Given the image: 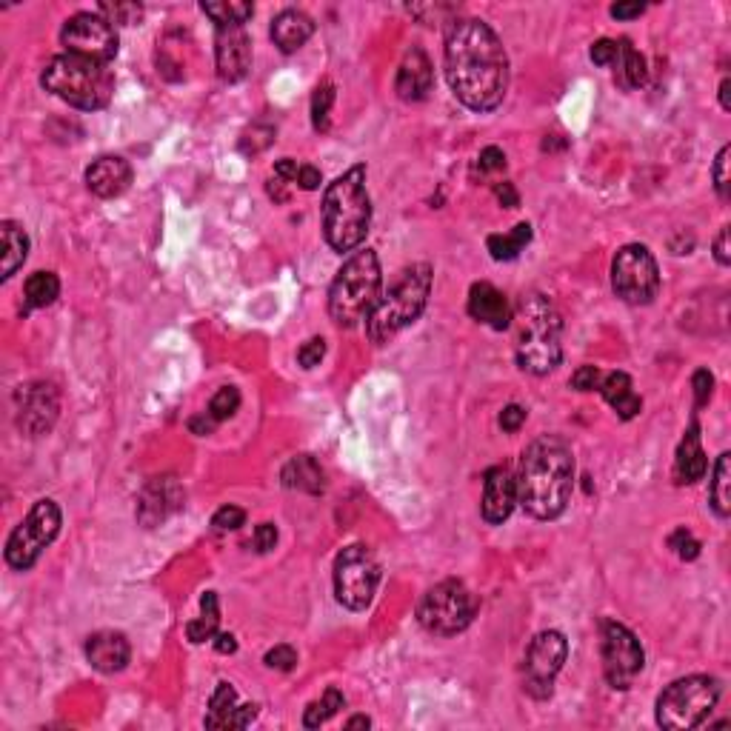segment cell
Here are the masks:
<instances>
[{
  "mask_svg": "<svg viewBox=\"0 0 731 731\" xmlns=\"http://www.w3.org/2000/svg\"><path fill=\"white\" fill-rule=\"evenodd\" d=\"M0 249H3L0 252V277L9 280L29 257V235L23 232L20 223H15V220L0 223Z\"/></svg>",
  "mask_w": 731,
  "mask_h": 731,
  "instance_id": "obj_27",
  "label": "cell"
},
{
  "mask_svg": "<svg viewBox=\"0 0 731 731\" xmlns=\"http://www.w3.org/2000/svg\"><path fill=\"white\" fill-rule=\"evenodd\" d=\"M215 652L218 654L238 652V640H235V634H226V632L215 634Z\"/></svg>",
  "mask_w": 731,
  "mask_h": 731,
  "instance_id": "obj_57",
  "label": "cell"
},
{
  "mask_svg": "<svg viewBox=\"0 0 731 731\" xmlns=\"http://www.w3.org/2000/svg\"><path fill=\"white\" fill-rule=\"evenodd\" d=\"M517 503L537 520H554L566 512L574 489V457L566 440L537 437L520 457Z\"/></svg>",
  "mask_w": 731,
  "mask_h": 731,
  "instance_id": "obj_2",
  "label": "cell"
},
{
  "mask_svg": "<svg viewBox=\"0 0 731 731\" xmlns=\"http://www.w3.org/2000/svg\"><path fill=\"white\" fill-rule=\"evenodd\" d=\"M26 295V309H46L52 306L60 295V280L55 272H35L23 286Z\"/></svg>",
  "mask_w": 731,
  "mask_h": 731,
  "instance_id": "obj_32",
  "label": "cell"
},
{
  "mask_svg": "<svg viewBox=\"0 0 731 731\" xmlns=\"http://www.w3.org/2000/svg\"><path fill=\"white\" fill-rule=\"evenodd\" d=\"M98 15L109 20V23H126V26H135L143 18V9L138 3H100Z\"/></svg>",
  "mask_w": 731,
  "mask_h": 731,
  "instance_id": "obj_39",
  "label": "cell"
},
{
  "mask_svg": "<svg viewBox=\"0 0 731 731\" xmlns=\"http://www.w3.org/2000/svg\"><path fill=\"white\" fill-rule=\"evenodd\" d=\"M129 183H132V166L123 158H115V155H103L86 169L89 192L103 200L123 195L129 189Z\"/></svg>",
  "mask_w": 731,
  "mask_h": 731,
  "instance_id": "obj_23",
  "label": "cell"
},
{
  "mask_svg": "<svg viewBox=\"0 0 731 731\" xmlns=\"http://www.w3.org/2000/svg\"><path fill=\"white\" fill-rule=\"evenodd\" d=\"M729 155H731V149H729V146H723V149L717 152V160H714V169H712L714 189H717V195H720L723 200H729V195H731Z\"/></svg>",
  "mask_w": 731,
  "mask_h": 731,
  "instance_id": "obj_41",
  "label": "cell"
},
{
  "mask_svg": "<svg viewBox=\"0 0 731 731\" xmlns=\"http://www.w3.org/2000/svg\"><path fill=\"white\" fill-rule=\"evenodd\" d=\"M477 166H480V172H500L506 166V155L497 146H486L477 158Z\"/></svg>",
  "mask_w": 731,
  "mask_h": 731,
  "instance_id": "obj_48",
  "label": "cell"
},
{
  "mask_svg": "<svg viewBox=\"0 0 731 731\" xmlns=\"http://www.w3.org/2000/svg\"><path fill=\"white\" fill-rule=\"evenodd\" d=\"M600 392L606 397V403H609L623 420H632V417L640 415V409H643V400L634 395L632 377L626 375V372H612V375L603 377V380H600Z\"/></svg>",
  "mask_w": 731,
  "mask_h": 731,
  "instance_id": "obj_28",
  "label": "cell"
},
{
  "mask_svg": "<svg viewBox=\"0 0 731 731\" xmlns=\"http://www.w3.org/2000/svg\"><path fill=\"white\" fill-rule=\"evenodd\" d=\"M369 726H372L369 717H352V720L346 723V729H369Z\"/></svg>",
  "mask_w": 731,
  "mask_h": 731,
  "instance_id": "obj_59",
  "label": "cell"
},
{
  "mask_svg": "<svg viewBox=\"0 0 731 731\" xmlns=\"http://www.w3.org/2000/svg\"><path fill=\"white\" fill-rule=\"evenodd\" d=\"M712 509L717 517H729L731 514V455L723 452L717 457V466H714L712 475Z\"/></svg>",
  "mask_w": 731,
  "mask_h": 731,
  "instance_id": "obj_34",
  "label": "cell"
},
{
  "mask_svg": "<svg viewBox=\"0 0 731 731\" xmlns=\"http://www.w3.org/2000/svg\"><path fill=\"white\" fill-rule=\"evenodd\" d=\"M332 103H335V86L326 80V83L317 86L315 95H312V126H315V132H326L329 129Z\"/></svg>",
  "mask_w": 731,
  "mask_h": 731,
  "instance_id": "obj_37",
  "label": "cell"
},
{
  "mask_svg": "<svg viewBox=\"0 0 731 731\" xmlns=\"http://www.w3.org/2000/svg\"><path fill=\"white\" fill-rule=\"evenodd\" d=\"M203 15L215 20V26H243L246 20L255 15L252 3H240V0H223V3H203L200 6Z\"/></svg>",
  "mask_w": 731,
  "mask_h": 731,
  "instance_id": "obj_35",
  "label": "cell"
},
{
  "mask_svg": "<svg viewBox=\"0 0 731 731\" xmlns=\"http://www.w3.org/2000/svg\"><path fill=\"white\" fill-rule=\"evenodd\" d=\"M692 389H694V406L697 409H703L709 400H712V392H714V377L709 369H697L692 377Z\"/></svg>",
  "mask_w": 731,
  "mask_h": 731,
  "instance_id": "obj_43",
  "label": "cell"
},
{
  "mask_svg": "<svg viewBox=\"0 0 731 731\" xmlns=\"http://www.w3.org/2000/svg\"><path fill=\"white\" fill-rule=\"evenodd\" d=\"M669 549H672L680 560H694L700 554V540L694 537L689 529H674L669 534Z\"/></svg>",
  "mask_w": 731,
  "mask_h": 731,
  "instance_id": "obj_40",
  "label": "cell"
},
{
  "mask_svg": "<svg viewBox=\"0 0 731 731\" xmlns=\"http://www.w3.org/2000/svg\"><path fill=\"white\" fill-rule=\"evenodd\" d=\"M720 700V680L709 674H692L674 680L657 697V723L669 731H689L709 720Z\"/></svg>",
  "mask_w": 731,
  "mask_h": 731,
  "instance_id": "obj_8",
  "label": "cell"
},
{
  "mask_svg": "<svg viewBox=\"0 0 731 731\" xmlns=\"http://www.w3.org/2000/svg\"><path fill=\"white\" fill-rule=\"evenodd\" d=\"M243 523H246V512L238 509V506H223V509H218L215 517H212V526H215L218 532H235V529H240Z\"/></svg>",
  "mask_w": 731,
  "mask_h": 731,
  "instance_id": "obj_42",
  "label": "cell"
},
{
  "mask_svg": "<svg viewBox=\"0 0 731 731\" xmlns=\"http://www.w3.org/2000/svg\"><path fill=\"white\" fill-rule=\"evenodd\" d=\"M706 469H709V460H706V452L700 446V426H697V420H692L689 432L677 449V457H674V477H677V483L689 486V483L703 480Z\"/></svg>",
  "mask_w": 731,
  "mask_h": 731,
  "instance_id": "obj_25",
  "label": "cell"
},
{
  "mask_svg": "<svg viewBox=\"0 0 731 731\" xmlns=\"http://www.w3.org/2000/svg\"><path fill=\"white\" fill-rule=\"evenodd\" d=\"M220 626V612H218V594L206 592L200 600V617L192 620L186 626V637L189 643H206V640H215Z\"/></svg>",
  "mask_w": 731,
  "mask_h": 731,
  "instance_id": "obj_31",
  "label": "cell"
},
{
  "mask_svg": "<svg viewBox=\"0 0 731 731\" xmlns=\"http://www.w3.org/2000/svg\"><path fill=\"white\" fill-rule=\"evenodd\" d=\"M40 83L46 92L58 95L60 100L83 112H98L103 106H109L115 92V75L109 63L69 55V52L46 63Z\"/></svg>",
  "mask_w": 731,
  "mask_h": 731,
  "instance_id": "obj_5",
  "label": "cell"
},
{
  "mask_svg": "<svg viewBox=\"0 0 731 731\" xmlns=\"http://www.w3.org/2000/svg\"><path fill=\"white\" fill-rule=\"evenodd\" d=\"M514 326V357L517 366L529 375H549L563 360L560 332L563 320L543 295H529L517 303L512 315Z\"/></svg>",
  "mask_w": 731,
  "mask_h": 731,
  "instance_id": "obj_3",
  "label": "cell"
},
{
  "mask_svg": "<svg viewBox=\"0 0 731 731\" xmlns=\"http://www.w3.org/2000/svg\"><path fill=\"white\" fill-rule=\"evenodd\" d=\"M600 369L597 366H580L577 372L572 375V389L577 392H594V389H600Z\"/></svg>",
  "mask_w": 731,
  "mask_h": 731,
  "instance_id": "obj_46",
  "label": "cell"
},
{
  "mask_svg": "<svg viewBox=\"0 0 731 731\" xmlns=\"http://www.w3.org/2000/svg\"><path fill=\"white\" fill-rule=\"evenodd\" d=\"M612 289L614 295L632 306H646L652 303L660 292V269L654 255L640 246L629 243L623 246L612 260Z\"/></svg>",
  "mask_w": 731,
  "mask_h": 731,
  "instance_id": "obj_11",
  "label": "cell"
},
{
  "mask_svg": "<svg viewBox=\"0 0 731 731\" xmlns=\"http://www.w3.org/2000/svg\"><path fill=\"white\" fill-rule=\"evenodd\" d=\"M614 58H617V40L600 38L592 46V60L597 66H612Z\"/></svg>",
  "mask_w": 731,
  "mask_h": 731,
  "instance_id": "obj_47",
  "label": "cell"
},
{
  "mask_svg": "<svg viewBox=\"0 0 731 731\" xmlns=\"http://www.w3.org/2000/svg\"><path fill=\"white\" fill-rule=\"evenodd\" d=\"M514 503H517V480H514L512 472L506 466L489 469L486 480H483V506H480L483 520L492 526H500L503 520H509Z\"/></svg>",
  "mask_w": 731,
  "mask_h": 731,
  "instance_id": "obj_19",
  "label": "cell"
},
{
  "mask_svg": "<svg viewBox=\"0 0 731 731\" xmlns=\"http://www.w3.org/2000/svg\"><path fill=\"white\" fill-rule=\"evenodd\" d=\"M383 289L380 260L372 249H360L343 263L329 289V315L337 326L355 329L360 320L372 315Z\"/></svg>",
  "mask_w": 731,
  "mask_h": 731,
  "instance_id": "obj_7",
  "label": "cell"
},
{
  "mask_svg": "<svg viewBox=\"0 0 731 731\" xmlns=\"http://www.w3.org/2000/svg\"><path fill=\"white\" fill-rule=\"evenodd\" d=\"M323 355H326V340H323V337H312V340H306V343L300 346L297 363H300L303 369H315L317 363L323 360Z\"/></svg>",
  "mask_w": 731,
  "mask_h": 731,
  "instance_id": "obj_44",
  "label": "cell"
},
{
  "mask_svg": "<svg viewBox=\"0 0 731 731\" xmlns=\"http://www.w3.org/2000/svg\"><path fill=\"white\" fill-rule=\"evenodd\" d=\"M569 654V643L560 632H540L526 654V692L534 700H546L554 692V677L560 674Z\"/></svg>",
  "mask_w": 731,
  "mask_h": 731,
  "instance_id": "obj_15",
  "label": "cell"
},
{
  "mask_svg": "<svg viewBox=\"0 0 731 731\" xmlns=\"http://www.w3.org/2000/svg\"><path fill=\"white\" fill-rule=\"evenodd\" d=\"M614 78L623 89H640L646 78H649V69H646V58L632 46V40H620L617 43V58H614Z\"/></svg>",
  "mask_w": 731,
  "mask_h": 731,
  "instance_id": "obj_30",
  "label": "cell"
},
{
  "mask_svg": "<svg viewBox=\"0 0 731 731\" xmlns=\"http://www.w3.org/2000/svg\"><path fill=\"white\" fill-rule=\"evenodd\" d=\"M320 169L315 166H300L297 169V183H300V189H306V192H315L317 186H320Z\"/></svg>",
  "mask_w": 731,
  "mask_h": 731,
  "instance_id": "obj_53",
  "label": "cell"
},
{
  "mask_svg": "<svg viewBox=\"0 0 731 731\" xmlns=\"http://www.w3.org/2000/svg\"><path fill=\"white\" fill-rule=\"evenodd\" d=\"M494 195L497 200L506 206V209H517V203H520V195H517V189H514V183L509 180H503V183H494Z\"/></svg>",
  "mask_w": 731,
  "mask_h": 731,
  "instance_id": "obj_52",
  "label": "cell"
},
{
  "mask_svg": "<svg viewBox=\"0 0 731 731\" xmlns=\"http://www.w3.org/2000/svg\"><path fill=\"white\" fill-rule=\"evenodd\" d=\"M477 600L475 594L466 589V583L460 580H443L435 589L420 597L417 603V620L426 632L440 634V637H452L469 629V623L475 620Z\"/></svg>",
  "mask_w": 731,
  "mask_h": 731,
  "instance_id": "obj_9",
  "label": "cell"
},
{
  "mask_svg": "<svg viewBox=\"0 0 731 731\" xmlns=\"http://www.w3.org/2000/svg\"><path fill=\"white\" fill-rule=\"evenodd\" d=\"M129 657H132V649H129L126 634L98 632L86 640V660H89L92 669H98L103 674L123 672Z\"/></svg>",
  "mask_w": 731,
  "mask_h": 731,
  "instance_id": "obj_24",
  "label": "cell"
},
{
  "mask_svg": "<svg viewBox=\"0 0 731 731\" xmlns=\"http://www.w3.org/2000/svg\"><path fill=\"white\" fill-rule=\"evenodd\" d=\"M432 83H435V69H432V60L429 55L420 49V46H412L406 52V58L400 63L395 78V92L400 100H423L429 92H432Z\"/></svg>",
  "mask_w": 731,
  "mask_h": 731,
  "instance_id": "obj_21",
  "label": "cell"
},
{
  "mask_svg": "<svg viewBox=\"0 0 731 731\" xmlns=\"http://www.w3.org/2000/svg\"><path fill=\"white\" fill-rule=\"evenodd\" d=\"M297 663V652L292 646H275L266 652V666L277 669V672H292Z\"/></svg>",
  "mask_w": 731,
  "mask_h": 731,
  "instance_id": "obj_45",
  "label": "cell"
},
{
  "mask_svg": "<svg viewBox=\"0 0 731 731\" xmlns=\"http://www.w3.org/2000/svg\"><path fill=\"white\" fill-rule=\"evenodd\" d=\"M183 489L175 477H155L146 483L138 500V523L143 529H155L166 517L183 509Z\"/></svg>",
  "mask_w": 731,
  "mask_h": 731,
  "instance_id": "obj_17",
  "label": "cell"
},
{
  "mask_svg": "<svg viewBox=\"0 0 731 731\" xmlns=\"http://www.w3.org/2000/svg\"><path fill=\"white\" fill-rule=\"evenodd\" d=\"M240 406V392L235 386H223L218 395L212 397V403H209V415L215 417L218 423L223 420H229V417L238 412Z\"/></svg>",
  "mask_w": 731,
  "mask_h": 731,
  "instance_id": "obj_38",
  "label": "cell"
},
{
  "mask_svg": "<svg viewBox=\"0 0 731 731\" xmlns=\"http://www.w3.org/2000/svg\"><path fill=\"white\" fill-rule=\"evenodd\" d=\"M432 277L435 272L429 263H415L397 277L386 295H380L372 315L366 317V335L372 343H389L397 332H403L423 315L432 292Z\"/></svg>",
  "mask_w": 731,
  "mask_h": 731,
  "instance_id": "obj_6",
  "label": "cell"
},
{
  "mask_svg": "<svg viewBox=\"0 0 731 731\" xmlns=\"http://www.w3.org/2000/svg\"><path fill=\"white\" fill-rule=\"evenodd\" d=\"M603 674L614 689H632L637 674L646 666V652L640 640L617 620H603Z\"/></svg>",
  "mask_w": 731,
  "mask_h": 731,
  "instance_id": "obj_13",
  "label": "cell"
},
{
  "mask_svg": "<svg viewBox=\"0 0 731 731\" xmlns=\"http://www.w3.org/2000/svg\"><path fill=\"white\" fill-rule=\"evenodd\" d=\"M60 40L66 46L69 55H80V58L100 60V63H109V60L118 55V29L115 23L98 15V12H78L66 20Z\"/></svg>",
  "mask_w": 731,
  "mask_h": 731,
  "instance_id": "obj_14",
  "label": "cell"
},
{
  "mask_svg": "<svg viewBox=\"0 0 731 731\" xmlns=\"http://www.w3.org/2000/svg\"><path fill=\"white\" fill-rule=\"evenodd\" d=\"M729 89H731V80L729 78H723V83H720V106H723L726 112H729V109H731Z\"/></svg>",
  "mask_w": 731,
  "mask_h": 731,
  "instance_id": "obj_58",
  "label": "cell"
},
{
  "mask_svg": "<svg viewBox=\"0 0 731 731\" xmlns=\"http://www.w3.org/2000/svg\"><path fill=\"white\" fill-rule=\"evenodd\" d=\"M60 509L55 500H38L26 520L6 540V563L18 572H26L38 563L43 549L58 537Z\"/></svg>",
  "mask_w": 731,
  "mask_h": 731,
  "instance_id": "obj_10",
  "label": "cell"
},
{
  "mask_svg": "<svg viewBox=\"0 0 731 731\" xmlns=\"http://www.w3.org/2000/svg\"><path fill=\"white\" fill-rule=\"evenodd\" d=\"M469 315L475 317L477 323L489 326L494 332H503L512 326V306L503 292H497L492 283H475L469 289V303H466Z\"/></svg>",
  "mask_w": 731,
  "mask_h": 731,
  "instance_id": "obj_22",
  "label": "cell"
},
{
  "mask_svg": "<svg viewBox=\"0 0 731 731\" xmlns=\"http://www.w3.org/2000/svg\"><path fill=\"white\" fill-rule=\"evenodd\" d=\"M643 12H646V3H614L612 6V18L617 20L640 18Z\"/></svg>",
  "mask_w": 731,
  "mask_h": 731,
  "instance_id": "obj_54",
  "label": "cell"
},
{
  "mask_svg": "<svg viewBox=\"0 0 731 731\" xmlns=\"http://www.w3.org/2000/svg\"><path fill=\"white\" fill-rule=\"evenodd\" d=\"M523 423H526V409L517 406V403L506 406V409L500 412V429H503V432H517Z\"/></svg>",
  "mask_w": 731,
  "mask_h": 731,
  "instance_id": "obj_49",
  "label": "cell"
},
{
  "mask_svg": "<svg viewBox=\"0 0 731 731\" xmlns=\"http://www.w3.org/2000/svg\"><path fill=\"white\" fill-rule=\"evenodd\" d=\"M297 160L292 158H283V160H277L275 163V178L280 180H297Z\"/></svg>",
  "mask_w": 731,
  "mask_h": 731,
  "instance_id": "obj_56",
  "label": "cell"
},
{
  "mask_svg": "<svg viewBox=\"0 0 731 731\" xmlns=\"http://www.w3.org/2000/svg\"><path fill=\"white\" fill-rule=\"evenodd\" d=\"M215 426H218V420L209 415V412H203V415L192 417V420H189V429H192V432H195L198 437L212 435V432H215Z\"/></svg>",
  "mask_w": 731,
  "mask_h": 731,
  "instance_id": "obj_55",
  "label": "cell"
},
{
  "mask_svg": "<svg viewBox=\"0 0 731 731\" xmlns=\"http://www.w3.org/2000/svg\"><path fill=\"white\" fill-rule=\"evenodd\" d=\"M312 32H315L312 18L306 12H297V9H286V12H280L272 20V40H275L277 49L286 52V55L297 52L306 40L312 38Z\"/></svg>",
  "mask_w": 731,
  "mask_h": 731,
  "instance_id": "obj_26",
  "label": "cell"
},
{
  "mask_svg": "<svg viewBox=\"0 0 731 731\" xmlns=\"http://www.w3.org/2000/svg\"><path fill=\"white\" fill-rule=\"evenodd\" d=\"M380 566L366 546H346L335 560V597L352 612H363L377 592Z\"/></svg>",
  "mask_w": 731,
  "mask_h": 731,
  "instance_id": "obj_12",
  "label": "cell"
},
{
  "mask_svg": "<svg viewBox=\"0 0 731 731\" xmlns=\"http://www.w3.org/2000/svg\"><path fill=\"white\" fill-rule=\"evenodd\" d=\"M257 717L255 703H238V692L232 683H218V689L209 700V714H206V729H246Z\"/></svg>",
  "mask_w": 731,
  "mask_h": 731,
  "instance_id": "obj_20",
  "label": "cell"
},
{
  "mask_svg": "<svg viewBox=\"0 0 731 731\" xmlns=\"http://www.w3.org/2000/svg\"><path fill=\"white\" fill-rule=\"evenodd\" d=\"M532 240V226L529 223H517L509 235H489L486 246L492 252L494 260H514Z\"/></svg>",
  "mask_w": 731,
  "mask_h": 731,
  "instance_id": "obj_33",
  "label": "cell"
},
{
  "mask_svg": "<svg viewBox=\"0 0 731 731\" xmlns=\"http://www.w3.org/2000/svg\"><path fill=\"white\" fill-rule=\"evenodd\" d=\"M283 486L286 489H297V492L320 494L326 480H323V469L317 466V460L312 455L292 457L283 469Z\"/></svg>",
  "mask_w": 731,
  "mask_h": 731,
  "instance_id": "obj_29",
  "label": "cell"
},
{
  "mask_svg": "<svg viewBox=\"0 0 731 731\" xmlns=\"http://www.w3.org/2000/svg\"><path fill=\"white\" fill-rule=\"evenodd\" d=\"M446 78L455 98L475 109L492 112L509 89V55L489 23L457 20L446 35Z\"/></svg>",
  "mask_w": 731,
  "mask_h": 731,
  "instance_id": "obj_1",
  "label": "cell"
},
{
  "mask_svg": "<svg viewBox=\"0 0 731 731\" xmlns=\"http://www.w3.org/2000/svg\"><path fill=\"white\" fill-rule=\"evenodd\" d=\"M215 60H218V75L226 83H238L246 78L252 66V40L243 26H220L215 35Z\"/></svg>",
  "mask_w": 731,
  "mask_h": 731,
  "instance_id": "obj_18",
  "label": "cell"
},
{
  "mask_svg": "<svg viewBox=\"0 0 731 731\" xmlns=\"http://www.w3.org/2000/svg\"><path fill=\"white\" fill-rule=\"evenodd\" d=\"M18 426L26 435L40 437L46 435L55 420H58V392L49 383H32V386H20L18 395Z\"/></svg>",
  "mask_w": 731,
  "mask_h": 731,
  "instance_id": "obj_16",
  "label": "cell"
},
{
  "mask_svg": "<svg viewBox=\"0 0 731 731\" xmlns=\"http://www.w3.org/2000/svg\"><path fill=\"white\" fill-rule=\"evenodd\" d=\"M277 543L275 523H260L255 529V549L257 552H272Z\"/></svg>",
  "mask_w": 731,
  "mask_h": 731,
  "instance_id": "obj_50",
  "label": "cell"
},
{
  "mask_svg": "<svg viewBox=\"0 0 731 731\" xmlns=\"http://www.w3.org/2000/svg\"><path fill=\"white\" fill-rule=\"evenodd\" d=\"M372 226V200L366 192V166L357 163L323 195V235L326 243L346 255L366 240Z\"/></svg>",
  "mask_w": 731,
  "mask_h": 731,
  "instance_id": "obj_4",
  "label": "cell"
},
{
  "mask_svg": "<svg viewBox=\"0 0 731 731\" xmlns=\"http://www.w3.org/2000/svg\"><path fill=\"white\" fill-rule=\"evenodd\" d=\"M714 260H717L720 266H729L731 263L729 226H723V229H720V235H717V240H714Z\"/></svg>",
  "mask_w": 731,
  "mask_h": 731,
  "instance_id": "obj_51",
  "label": "cell"
},
{
  "mask_svg": "<svg viewBox=\"0 0 731 731\" xmlns=\"http://www.w3.org/2000/svg\"><path fill=\"white\" fill-rule=\"evenodd\" d=\"M343 706H346V697L332 686V689H326V694H323L320 700H315V703L306 709V714H303V726H306V729H320V726L329 723Z\"/></svg>",
  "mask_w": 731,
  "mask_h": 731,
  "instance_id": "obj_36",
  "label": "cell"
}]
</instances>
